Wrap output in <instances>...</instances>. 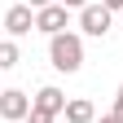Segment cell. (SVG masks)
<instances>
[{
  "instance_id": "obj_10",
  "label": "cell",
  "mask_w": 123,
  "mask_h": 123,
  "mask_svg": "<svg viewBox=\"0 0 123 123\" xmlns=\"http://www.w3.org/2000/svg\"><path fill=\"white\" fill-rule=\"evenodd\" d=\"M22 5H31V9H49V5H57V0H22Z\"/></svg>"
},
{
  "instance_id": "obj_14",
  "label": "cell",
  "mask_w": 123,
  "mask_h": 123,
  "mask_svg": "<svg viewBox=\"0 0 123 123\" xmlns=\"http://www.w3.org/2000/svg\"><path fill=\"white\" fill-rule=\"evenodd\" d=\"M101 5H105V9L114 13V9H123V0H101Z\"/></svg>"
},
{
  "instance_id": "obj_12",
  "label": "cell",
  "mask_w": 123,
  "mask_h": 123,
  "mask_svg": "<svg viewBox=\"0 0 123 123\" xmlns=\"http://www.w3.org/2000/svg\"><path fill=\"white\" fill-rule=\"evenodd\" d=\"M66 9H84V5H92V0H62Z\"/></svg>"
},
{
  "instance_id": "obj_6",
  "label": "cell",
  "mask_w": 123,
  "mask_h": 123,
  "mask_svg": "<svg viewBox=\"0 0 123 123\" xmlns=\"http://www.w3.org/2000/svg\"><path fill=\"white\" fill-rule=\"evenodd\" d=\"M31 101H35V110H49V114H57V119H62V110H66V92L53 88V84H44Z\"/></svg>"
},
{
  "instance_id": "obj_16",
  "label": "cell",
  "mask_w": 123,
  "mask_h": 123,
  "mask_svg": "<svg viewBox=\"0 0 123 123\" xmlns=\"http://www.w3.org/2000/svg\"><path fill=\"white\" fill-rule=\"evenodd\" d=\"M0 123H5V119H0Z\"/></svg>"
},
{
  "instance_id": "obj_1",
  "label": "cell",
  "mask_w": 123,
  "mask_h": 123,
  "mask_svg": "<svg viewBox=\"0 0 123 123\" xmlns=\"http://www.w3.org/2000/svg\"><path fill=\"white\" fill-rule=\"evenodd\" d=\"M49 62H53V70H62V75L84 70V35H75V31L49 35Z\"/></svg>"
},
{
  "instance_id": "obj_5",
  "label": "cell",
  "mask_w": 123,
  "mask_h": 123,
  "mask_svg": "<svg viewBox=\"0 0 123 123\" xmlns=\"http://www.w3.org/2000/svg\"><path fill=\"white\" fill-rule=\"evenodd\" d=\"M5 31H9V40L31 35V31H35V9H31V5H13L5 13Z\"/></svg>"
},
{
  "instance_id": "obj_3",
  "label": "cell",
  "mask_w": 123,
  "mask_h": 123,
  "mask_svg": "<svg viewBox=\"0 0 123 123\" xmlns=\"http://www.w3.org/2000/svg\"><path fill=\"white\" fill-rule=\"evenodd\" d=\"M31 105H35V101H31L22 88H5V92H0V119H5V123L26 119V114H31Z\"/></svg>"
},
{
  "instance_id": "obj_11",
  "label": "cell",
  "mask_w": 123,
  "mask_h": 123,
  "mask_svg": "<svg viewBox=\"0 0 123 123\" xmlns=\"http://www.w3.org/2000/svg\"><path fill=\"white\" fill-rule=\"evenodd\" d=\"M114 114L123 119V84H119V97H114Z\"/></svg>"
},
{
  "instance_id": "obj_13",
  "label": "cell",
  "mask_w": 123,
  "mask_h": 123,
  "mask_svg": "<svg viewBox=\"0 0 123 123\" xmlns=\"http://www.w3.org/2000/svg\"><path fill=\"white\" fill-rule=\"evenodd\" d=\"M97 123H123V119H119V114H114V110H110V114H101V119H97Z\"/></svg>"
},
{
  "instance_id": "obj_4",
  "label": "cell",
  "mask_w": 123,
  "mask_h": 123,
  "mask_svg": "<svg viewBox=\"0 0 123 123\" xmlns=\"http://www.w3.org/2000/svg\"><path fill=\"white\" fill-rule=\"evenodd\" d=\"M70 26V9L62 5H49V9H35V31H44V35H62V31Z\"/></svg>"
},
{
  "instance_id": "obj_2",
  "label": "cell",
  "mask_w": 123,
  "mask_h": 123,
  "mask_svg": "<svg viewBox=\"0 0 123 123\" xmlns=\"http://www.w3.org/2000/svg\"><path fill=\"white\" fill-rule=\"evenodd\" d=\"M110 26H114V13L105 9L101 0H97V5H84V9H79V31H84L88 40H105V35H110Z\"/></svg>"
},
{
  "instance_id": "obj_15",
  "label": "cell",
  "mask_w": 123,
  "mask_h": 123,
  "mask_svg": "<svg viewBox=\"0 0 123 123\" xmlns=\"http://www.w3.org/2000/svg\"><path fill=\"white\" fill-rule=\"evenodd\" d=\"M0 92H5V84H0Z\"/></svg>"
},
{
  "instance_id": "obj_7",
  "label": "cell",
  "mask_w": 123,
  "mask_h": 123,
  "mask_svg": "<svg viewBox=\"0 0 123 123\" xmlns=\"http://www.w3.org/2000/svg\"><path fill=\"white\" fill-rule=\"evenodd\" d=\"M62 119L66 123H97V105H92L88 97H70L66 110H62Z\"/></svg>"
},
{
  "instance_id": "obj_9",
  "label": "cell",
  "mask_w": 123,
  "mask_h": 123,
  "mask_svg": "<svg viewBox=\"0 0 123 123\" xmlns=\"http://www.w3.org/2000/svg\"><path fill=\"white\" fill-rule=\"evenodd\" d=\"M22 123H57V114H49V110H35V105H31V114H26Z\"/></svg>"
},
{
  "instance_id": "obj_8",
  "label": "cell",
  "mask_w": 123,
  "mask_h": 123,
  "mask_svg": "<svg viewBox=\"0 0 123 123\" xmlns=\"http://www.w3.org/2000/svg\"><path fill=\"white\" fill-rule=\"evenodd\" d=\"M22 62V53H18V40H0V75L5 70H13Z\"/></svg>"
}]
</instances>
